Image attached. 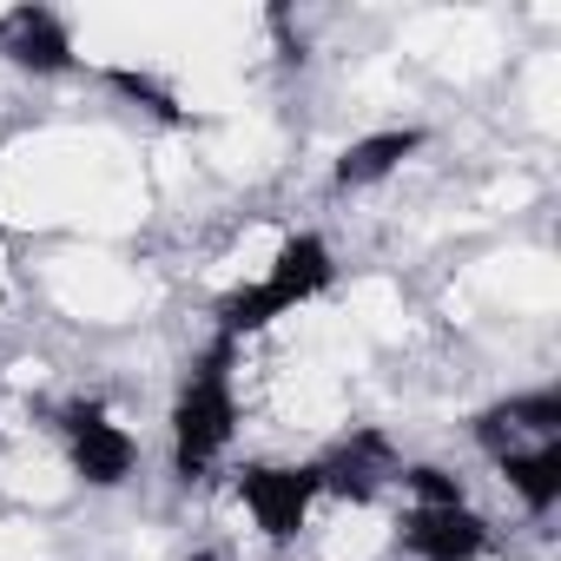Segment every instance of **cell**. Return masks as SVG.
Listing matches in <instances>:
<instances>
[{"instance_id":"cell-1","label":"cell","mask_w":561,"mask_h":561,"mask_svg":"<svg viewBox=\"0 0 561 561\" xmlns=\"http://www.w3.org/2000/svg\"><path fill=\"white\" fill-rule=\"evenodd\" d=\"M146 211V165L106 126H41L0 146V225L73 231L87 244H106L139 231Z\"/></svg>"},{"instance_id":"cell-2","label":"cell","mask_w":561,"mask_h":561,"mask_svg":"<svg viewBox=\"0 0 561 561\" xmlns=\"http://www.w3.org/2000/svg\"><path fill=\"white\" fill-rule=\"evenodd\" d=\"M41 291L60 318H80V324H133L146 318L152 305V277L139 264H126L113 244H87V238H67L47 251L41 264Z\"/></svg>"},{"instance_id":"cell-3","label":"cell","mask_w":561,"mask_h":561,"mask_svg":"<svg viewBox=\"0 0 561 561\" xmlns=\"http://www.w3.org/2000/svg\"><path fill=\"white\" fill-rule=\"evenodd\" d=\"M397 54L469 87V80H489L502 67V21L482 8H430V14H410L397 27Z\"/></svg>"},{"instance_id":"cell-4","label":"cell","mask_w":561,"mask_h":561,"mask_svg":"<svg viewBox=\"0 0 561 561\" xmlns=\"http://www.w3.org/2000/svg\"><path fill=\"white\" fill-rule=\"evenodd\" d=\"M291 535H298L305 561H383L390 541H397V522L364 489H324V495L305 502Z\"/></svg>"},{"instance_id":"cell-5","label":"cell","mask_w":561,"mask_h":561,"mask_svg":"<svg viewBox=\"0 0 561 561\" xmlns=\"http://www.w3.org/2000/svg\"><path fill=\"white\" fill-rule=\"evenodd\" d=\"M462 305H489L502 318H548L561 305V264L541 244L495 251L462 271Z\"/></svg>"},{"instance_id":"cell-6","label":"cell","mask_w":561,"mask_h":561,"mask_svg":"<svg viewBox=\"0 0 561 561\" xmlns=\"http://www.w3.org/2000/svg\"><path fill=\"white\" fill-rule=\"evenodd\" d=\"M285 159H291V133H285V119L264 113V106H244L238 119H218L198 139V165L218 172V179H231V185H257Z\"/></svg>"},{"instance_id":"cell-7","label":"cell","mask_w":561,"mask_h":561,"mask_svg":"<svg viewBox=\"0 0 561 561\" xmlns=\"http://www.w3.org/2000/svg\"><path fill=\"white\" fill-rule=\"evenodd\" d=\"M73 489H80V469H73V456L67 449H54V443H14V449H0V495H8L14 508H60V502H73Z\"/></svg>"},{"instance_id":"cell-8","label":"cell","mask_w":561,"mask_h":561,"mask_svg":"<svg viewBox=\"0 0 561 561\" xmlns=\"http://www.w3.org/2000/svg\"><path fill=\"white\" fill-rule=\"evenodd\" d=\"M337 311H344V324H351V331L370 344V357H377V351H397V344H410V331H416L403 285H397V277H383V271L357 277V285L337 298Z\"/></svg>"},{"instance_id":"cell-9","label":"cell","mask_w":561,"mask_h":561,"mask_svg":"<svg viewBox=\"0 0 561 561\" xmlns=\"http://www.w3.org/2000/svg\"><path fill=\"white\" fill-rule=\"evenodd\" d=\"M522 100H528L535 133H554V126H561V54H528V67H522Z\"/></svg>"},{"instance_id":"cell-10","label":"cell","mask_w":561,"mask_h":561,"mask_svg":"<svg viewBox=\"0 0 561 561\" xmlns=\"http://www.w3.org/2000/svg\"><path fill=\"white\" fill-rule=\"evenodd\" d=\"M0 561H47V528H34V515H0Z\"/></svg>"},{"instance_id":"cell-11","label":"cell","mask_w":561,"mask_h":561,"mask_svg":"<svg viewBox=\"0 0 561 561\" xmlns=\"http://www.w3.org/2000/svg\"><path fill=\"white\" fill-rule=\"evenodd\" d=\"M535 179L528 172H502V179H489V192H482V218H495V211H522V205H535Z\"/></svg>"},{"instance_id":"cell-12","label":"cell","mask_w":561,"mask_h":561,"mask_svg":"<svg viewBox=\"0 0 561 561\" xmlns=\"http://www.w3.org/2000/svg\"><path fill=\"white\" fill-rule=\"evenodd\" d=\"M8 277H14V264H8V238H0V285H8Z\"/></svg>"}]
</instances>
